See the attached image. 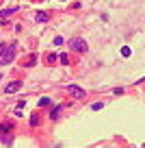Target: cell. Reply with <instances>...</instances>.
<instances>
[{
	"label": "cell",
	"mask_w": 145,
	"mask_h": 148,
	"mask_svg": "<svg viewBox=\"0 0 145 148\" xmlns=\"http://www.w3.org/2000/svg\"><path fill=\"white\" fill-rule=\"evenodd\" d=\"M15 59V46H2L0 48V65H9Z\"/></svg>",
	"instance_id": "cell-1"
},
{
	"label": "cell",
	"mask_w": 145,
	"mask_h": 148,
	"mask_svg": "<svg viewBox=\"0 0 145 148\" xmlns=\"http://www.w3.org/2000/svg\"><path fill=\"white\" fill-rule=\"evenodd\" d=\"M67 46L72 48V50H76V52H87V50H89L87 42H85V39H80V37H72V39L67 42Z\"/></svg>",
	"instance_id": "cell-2"
},
{
	"label": "cell",
	"mask_w": 145,
	"mask_h": 148,
	"mask_svg": "<svg viewBox=\"0 0 145 148\" xmlns=\"http://www.w3.org/2000/svg\"><path fill=\"white\" fill-rule=\"evenodd\" d=\"M67 92L72 94L74 98H78V100H82V98L87 96V92H85L82 87H78V85H69V87H67Z\"/></svg>",
	"instance_id": "cell-3"
},
{
	"label": "cell",
	"mask_w": 145,
	"mask_h": 148,
	"mask_svg": "<svg viewBox=\"0 0 145 148\" xmlns=\"http://www.w3.org/2000/svg\"><path fill=\"white\" fill-rule=\"evenodd\" d=\"M20 89H22V81H11L5 87V94H15V92H20Z\"/></svg>",
	"instance_id": "cell-4"
},
{
	"label": "cell",
	"mask_w": 145,
	"mask_h": 148,
	"mask_svg": "<svg viewBox=\"0 0 145 148\" xmlns=\"http://www.w3.org/2000/svg\"><path fill=\"white\" fill-rule=\"evenodd\" d=\"M35 20H37V22H48V20H50V15L45 13V11H37V13H35Z\"/></svg>",
	"instance_id": "cell-5"
},
{
	"label": "cell",
	"mask_w": 145,
	"mask_h": 148,
	"mask_svg": "<svg viewBox=\"0 0 145 148\" xmlns=\"http://www.w3.org/2000/svg\"><path fill=\"white\" fill-rule=\"evenodd\" d=\"M15 11H18V7H9V9H2V11H0V20H5L7 15L15 13Z\"/></svg>",
	"instance_id": "cell-6"
},
{
	"label": "cell",
	"mask_w": 145,
	"mask_h": 148,
	"mask_svg": "<svg viewBox=\"0 0 145 148\" xmlns=\"http://www.w3.org/2000/svg\"><path fill=\"white\" fill-rule=\"evenodd\" d=\"M35 63H37V55H30L26 61H24V65H26V68H33Z\"/></svg>",
	"instance_id": "cell-7"
},
{
	"label": "cell",
	"mask_w": 145,
	"mask_h": 148,
	"mask_svg": "<svg viewBox=\"0 0 145 148\" xmlns=\"http://www.w3.org/2000/svg\"><path fill=\"white\" fill-rule=\"evenodd\" d=\"M11 129H13V124H11V122H7V124H0V135H2V133H9Z\"/></svg>",
	"instance_id": "cell-8"
},
{
	"label": "cell",
	"mask_w": 145,
	"mask_h": 148,
	"mask_svg": "<svg viewBox=\"0 0 145 148\" xmlns=\"http://www.w3.org/2000/svg\"><path fill=\"white\" fill-rule=\"evenodd\" d=\"M59 116H61V107H54V109L50 111V118L52 120H59Z\"/></svg>",
	"instance_id": "cell-9"
},
{
	"label": "cell",
	"mask_w": 145,
	"mask_h": 148,
	"mask_svg": "<svg viewBox=\"0 0 145 148\" xmlns=\"http://www.w3.org/2000/svg\"><path fill=\"white\" fill-rule=\"evenodd\" d=\"M50 102H52V100H50L48 96H41V98H39V107H48Z\"/></svg>",
	"instance_id": "cell-10"
},
{
	"label": "cell",
	"mask_w": 145,
	"mask_h": 148,
	"mask_svg": "<svg viewBox=\"0 0 145 148\" xmlns=\"http://www.w3.org/2000/svg\"><path fill=\"white\" fill-rule=\"evenodd\" d=\"M39 122H41V118L37 116V113H33V116H30V126H37Z\"/></svg>",
	"instance_id": "cell-11"
},
{
	"label": "cell",
	"mask_w": 145,
	"mask_h": 148,
	"mask_svg": "<svg viewBox=\"0 0 145 148\" xmlns=\"http://www.w3.org/2000/svg\"><path fill=\"white\" fill-rule=\"evenodd\" d=\"M2 144H5V146H11V144H13V135H5V137H2Z\"/></svg>",
	"instance_id": "cell-12"
},
{
	"label": "cell",
	"mask_w": 145,
	"mask_h": 148,
	"mask_svg": "<svg viewBox=\"0 0 145 148\" xmlns=\"http://www.w3.org/2000/svg\"><path fill=\"white\" fill-rule=\"evenodd\" d=\"M24 107H26V102H24V100H20V102H18V107H15V113H18V116L24 111Z\"/></svg>",
	"instance_id": "cell-13"
},
{
	"label": "cell",
	"mask_w": 145,
	"mask_h": 148,
	"mask_svg": "<svg viewBox=\"0 0 145 148\" xmlns=\"http://www.w3.org/2000/svg\"><path fill=\"white\" fill-rule=\"evenodd\" d=\"M102 107H104V102H93V105H91V109H93V111H100Z\"/></svg>",
	"instance_id": "cell-14"
},
{
	"label": "cell",
	"mask_w": 145,
	"mask_h": 148,
	"mask_svg": "<svg viewBox=\"0 0 145 148\" xmlns=\"http://www.w3.org/2000/svg\"><path fill=\"white\" fill-rule=\"evenodd\" d=\"M121 55H123V57H130V55H132V50H130L128 46H123V48H121Z\"/></svg>",
	"instance_id": "cell-15"
},
{
	"label": "cell",
	"mask_w": 145,
	"mask_h": 148,
	"mask_svg": "<svg viewBox=\"0 0 145 148\" xmlns=\"http://www.w3.org/2000/svg\"><path fill=\"white\" fill-rule=\"evenodd\" d=\"M59 61H61V63H63V65H67V61H69V59H67V55H65V52H63V55L59 57Z\"/></svg>",
	"instance_id": "cell-16"
},
{
	"label": "cell",
	"mask_w": 145,
	"mask_h": 148,
	"mask_svg": "<svg viewBox=\"0 0 145 148\" xmlns=\"http://www.w3.org/2000/svg\"><path fill=\"white\" fill-rule=\"evenodd\" d=\"M63 44V37H54V46H61Z\"/></svg>",
	"instance_id": "cell-17"
},
{
	"label": "cell",
	"mask_w": 145,
	"mask_h": 148,
	"mask_svg": "<svg viewBox=\"0 0 145 148\" xmlns=\"http://www.w3.org/2000/svg\"><path fill=\"white\" fill-rule=\"evenodd\" d=\"M143 83H145V76H143V79H139V81H136L134 85H143Z\"/></svg>",
	"instance_id": "cell-18"
}]
</instances>
